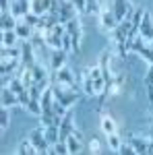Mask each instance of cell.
I'll return each instance as SVG.
<instances>
[{"label":"cell","mask_w":153,"mask_h":155,"mask_svg":"<svg viewBox=\"0 0 153 155\" xmlns=\"http://www.w3.org/2000/svg\"><path fill=\"white\" fill-rule=\"evenodd\" d=\"M15 33H17L19 37H23V39H29V37L33 35V27H31L29 23H17Z\"/></svg>","instance_id":"cell-12"},{"label":"cell","mask_w":153,"mask_h":155,"mask_svg":"<svg viewBox=\"0 0 153 155\" xmlns=\"http://www.w3.org/2000/svg\"><path fill=\"white\" fill-rule=\"evenodd\" d=\"M11 87H8V89H11V91H15V93H17V95H19V93H21V91H25V85L21 83V79H15V81H11Z\"/></svg>","instance_id":"cell-21"},{"label":"cell","mask_w":153,"mask_h":155,"mask_svg":"<svg viewBox=\"0 0 153 155\" xmlns=\"http://www.w3.org/2000/svg\"><path fill=\"white\" fill-rule=\"evenodd\" d=\"M17 62H19V58H2V64H0V72H2V74L11 72L12 68L17 66Z\"/></svg>","instance_id":"cell-18"},{"label":"cell","mask_w":153,"mask_h":155,"mask_svg":"<svg viewBox=\"0 0 153 155\" xmlns=\"http://www.w3.org/2000/svg\"><path fill=\"white\" fill-rule=\"evenodd\" d=\"M33 62V44H25L23 46V66H31Z\"/></svg>","instance_id":"cell-13"},{"label":"cell","mask_w":153,"mask_h":155,"mask_svg":"<svg viewBox=\"0 0 153 155\" xmlns=\"http://www.w3.org/2000/svg\"><path fill=\"white\" fill-rule=\"evenodd\" d=\"M21 153H25V155H29V153H37V149H35V145L31 143V139L21 143Z\"/></svg>","instance_id":"cell-20"},{"label":"cell","mask_w":153,"mask_h":155,"mask_svg":"<svg viewBox=\"0 0 153 155\" xmlns=\"http://www.w3.org/2000/svg\"><path fill=\"white\" fill-rule=\"evenodd\" d=\"M52 153H58V155H64V153H68V147H66V141H58Z\"/></svg>","instance_id":"cell-27"},{"label":"cell","mask_w":153,"mask_h":155,"mask_svg":"<svg viewBox=\"0 0 153 155\" xmlns=\"http://www.w3.org/2000/svg\"><path fill=\"white\" fill-rule=\"evenodd\" d=\"M12 104H19V95L15 93V91H11V89H2V106L4 107H8L12 106Z\"/></svg>","instance_id":"cell-11"},{"label":"cell","mask_w":153,"mask_h":155,"mask_svg":"<svg viewBox=\"0 0 153 155\" xmlns=\"http://www.w3.org/2000/svg\"><path fill=\"white\" fill-rule=\"evenodd\" d=\"M118 153L130 155V153H135V149H132V145H120V149H118Z\"/></svg>","instance_id":"cell-32"},{"label":"cell","mask_w":153,"mask_h":155,"mask_svg":"<svg viewBox=\"0 0 153 155\" xmlns=\"http://www.w3.org/2000/svg\"><path fill=\"white\" fill-rule=\"evenodd\" d=\"M58 130H60V141H66L68 134L72 132V112H68V114L62 116V122H60Z\"/></svg>","instance_id":"cell-6"},{"label":"cell","mask_w":153,"mask_h":155,"mask_svg":"<svg viewBox=\"0 0 153 155\" xmlns=\"http://www.w3.org/2000/svg\"><path fill=\"white\" fill-rule=\"evenodd\" d=\"M15 39H17V33L15 31H2V46L4 48H12Z\"/></svg>","instance_id":"cell-19"},{"label":"cell","mask_w":153,"mask_h":155,"mask_svg":"<svg viewBox=\"0 0 153 155\" xmlns=\"http://www.w3.org/2000/svg\"><path fill=\"white\" fill-rule=\"evenodd\" d=\"M27 110L39 116V114H42V104H39V99H31V101H29V106H27Z\"/></svg>","instance_id":"cell-23"},{"label":"cell","mask_w":153,"mask_h":155,"mask_svg":"<svg viewBox=\"0 0 153 155\" xmlns=\"http://www.w3.org/2000/svg\"><path fill=\"white\" fill-rule=\"evenodd\" d=\"M54 89V95L58 99L60 104H64V106H71L72 101H77V93L75 91H68V89H58V87H52Z\"/></svg>","instance_id":"cell-4"},{"label":"cell","mask_w":153,"mask_h":155,"mask_svg":"<svg viewBox=\"0 0 153 155\" xmlns=\"http://www.w3.org/2000/svg\"><path fill=\"white\" fill-rule=\"evenodd\" d=\"M101 128L108 132V134H112V132H116V128H114V122H112V118H104L101 120Z\"/></svg>","instance_id":"cell-25"},{"label":"cell","mask_w":153,"mask_h":155,"mask_svg":"<svg viewBox=\"0 0 153 155\" xmlns=\"http://www.w3.org/2000/svg\"><path fill=\"white\" fill-rule=\"evenodd\" d=\"M71 48H72V37L68 33H64L62 35V50L64 52H71Z\"/></svg>","instance_id":"cell-28"},{"label":"cell","mask_w":153,"mask_h":155,"mask_svg":"<svg viewBox=\"0 0 153 155\" xmlns=\"http://www.w3.org/2000/svg\"><path fill=\"white\" fill-rule=\"evenodd\" d=\"M99 19H101V27H106V29H114L118 25V19L114 15V11H101Z\"/></svg>","instance_id":"cell-9"},{"label":"cell","mask_w":153,"mask_h":155,"mask_svg":"<svg viewBox=\"0 0 153 155\" xmlns=\"http://www.w3.org/2000/svg\"><path fill=\"white\" fill-rule=\"evenodd\" d=\"M130 145H132L135 153H149V143L143 139H130Z\"/></svg>","instance_id":"cell-15"},{"label":"cell","mask_w":153,"mask_h":155,"mask_svg":"<svg viewBox=\"0 0 153 155\" xmlns=\"http://www.w3.org/2000/svg\"><path fill=\"white\" fill-rule=\"evenodd\" d=\"M81 134H79V132H75L72 130L71 134H68V139H66V147H68V153H79V151H81Z\"/></svg>","instance_id":"cell-8"},{"label":"cell","mask_w":153,"mask_h":155,"mask_svg":"<svg viewBox=\"0 0 153 155\" xmlns=\"http://www.w3.org/2000/svg\"><path fill=\"white\" fill-rule=\"evenodd\" d=\"M72 4L77 6L79 12H87V0H72Z\"/></svg>","instance_id":"cell-30"},{"label":"cell","mask_w":153,"mask_h":155,"mask_svg":"<svg viewBox=\"0 0 153 155\" xmlns=\"http://www.w3.org/2000/svg\"><path fill=\"white\" fill-rule=\"evenodd\" d=\"M126 12H128V0H114V15H116L118 23L126 17Z\"/></svg>","instance_id":"cell-10"},{"label":"cell","mask_w":153,"mask_h":155,"mask_svg":"<svg viewBox=\"0 0 153 155\" xmlns=\"http://www.w3.org/2000/svg\"><path fill=\"white\" fill-rule=\"evenodd\" d=\"M139 35L145 39V41H153V23L149 12H145L141 19V25H139Z\"/></svg>","instance_id":"cell-3"},{"label":"cell","mask_w":153,"mask_h":155,"mask_svg":"<svg viewBox=\"0 0 153 155\" xmlns=\"http://www.w3.org/2000/svg\"><path fill=\"white\" fill-rule=\"evenodd\" d=\"M83 89H85V93H87V95H95V89H93V79H91L89 71H85V72H83Z\"/></svg>","instance_id":"cell-16"},{"label":"cell","mask_w":153,"mask_h":155,"mask_svg":"<svg viewBox=\"0 0 153 155\" xmlns=\"http://www.w3.org/2000/svg\"><path fill=\"white\" fill-rule=\"evenodd\" d=\"M31 143L35 145V149H37V153H48V141H46V137H44V130H33L31 132Z\"/></svg>","instance_id":"cell-5"},{"label":"cell","mask_w":153,"mask_h":155,"mask_svg":"<svg viewBox=\"0 0 153 155\" xmlns=\"http://www.w3.org/2000/svg\"><path fill=\"white\" fill-rule=\"evenodd\" d=\"M64 58H66V52L60 48V50H56V54L52 56V68L54 71H58L60 66H62V62H64Z\"/></svg>","instance_id":"cell-17"},{"label":"cell","mask_w":153,"mask_h":155,"mask_svg":"<svg viewBox=\"0 0 153 155\" xmlns=\"http://www.w3.org/2000/svg\"><path fill=\"white\" fill-rule=\"evenodd\" d=\"M101 151V143H99V139H89V153H99Z\"/></svg>","instance_id":"cell-24"},{"label":"cell","mask_w":153,"mask_h":155,"mask_svg":"<svg viewBox=\"0 0 153 155\" xmlns=\"http://www.w3.org/2000/svg\"><path fill=\"white\" fill-rule=\"evenodd\" d=\"M108 139H110V147H112V149H120V139H118V134L116 132H112V134H108Z\"/></svg>","instance_id":"cell-29"},{"label":"cell","mask_w":153,"mask_h":155,"mask_svg":"<svg viewBox=\"0 0 153 155\" xmlns=\"http://www.w3.org/2000/svg\"><path fill=\"white\" fill-rule=\"evenodd\" d=\"M52 2H54V0H31V12L37 15V17L46 15V12H50V8H52Z\"/></svg>","instance_id":"cell-7"},{"label":"cell","mask_w":153,"mask_h":155,"mask_svg":"<svg viewBox=\"0 0 153 155\" xmlns=\"http://www.w3.org/2000/svg\"><path fill=\"white\" fill-rule=\"evenodd\" d=\"M137 52H139L141 56H145V58H147V60H149V62L153 64V48H147V46L143 44V46H141L139 50H137Z\"/></svg>","instance_id":"cell-22"},{"label":"cell","mask_w":153,"mask_h":155,"mask_svg":"<svg viewBox=\"0 0 153 155\" xmlns=\"http://www.w3.org/2000/svg\"><path fill=\"white\" fill-rule=\"evenodd\" d=\"M2 58H19V50L15 48H2Z\"/></svg>","instance_id":"cell-26"},{"label":"cell","mask_w":153,"mask_h":155,"mask_svg":"<svg viewBox=\"0 0 153 155\" xmlns=\"http://www.w3.org/2000/svg\"><path fill=\"white\" fill-rule=\"evenodd\" d=\"M0 25H2V31H12V29L17 27V23H15V15L2 12V21H0Z\"/></svg>","instance_id":"cell-14"},{"label":"cell","mask_w":153,"mask_h":155,"mask_svg":"<svg viewBox=\"0 0 153 155\" xmlns=\"http://www.w3.org/2000/svg\"><path fill=\"white\" fill-rule=\"evenodd\" d=\"M0 124H2V128H6V124H8V114H6L4 106H2V112H0Z\"/></svg>","instance_id":"cell-31"},{"label":"cell","mask_w":153,"mask_h":155,"mask_svg":"<svg viewBox=\"0 0 153 155\" xmlns=\"http://www.w3.org/2000/svg\"><path fill=\"white\" fill-rule=\"evenodd\" d=\"M52 87L75 91V77H72V72L68 68H62V66H60L58 71H54V85Z\"/></svg>","instance_id":"cell-1"},{"label":"cell","mask_w":153,"mask_h":155,"mask_svg":"<svg viewBox=\"0 0 153 155\" xmlns=\"http://www.w3.org/2000/svg\"><path fill=\"white\" fill-rule=\"evenodd\" d=\"M66 33L72 37V50L75 52H79L81 50V23H79V19H72L66 23Z\"/></svg>","instance_id":"cell-2"}]
</instances>
